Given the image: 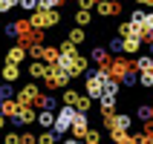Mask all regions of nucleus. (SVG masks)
I'll list each match as a JSON object with an SVG mask.
<instances>
[{
	"label": "nucleus",
	"instance_id": "obj_1",
	"mask_svg": "<svg viewBox=\"0 0 153 144\" xmlns=\"http://www.w3.org/2000/svg\"><path fill=\"white\" fill-rule=\"evenodd\" d=\"M75 115H78L75 107H67V104H61L58 115H55V133L61 136V141H64V136L72 130V121H75Z\"/></svg>",
	"mask_w": 153,
	"mask_h": 144
},
{
	"label": "nucleus",
	"instance_id": "obj_2",
	"mask_svg": "<svg viewBox=\"0 0 153 144\" xmlns=\"http://www.w3.org/2000/svg\"><path fill=\"white\" fill-rule=\"evenodd\" d=\"M29 23L38 29V32H43V29H52V26L61 23V15L58 12H46V9H38L32 17H29Z\"/></svg>",
	"mask_w": 153,
	"mask_h": 144
},
{
	"label": "nucleus",
	"instance_id": "obj_3",
	"mask_svg": "<svg viewBox=\"0 0 153 144\" xmlns=\"http://www.w3.org/2000/svg\"><path fill=\"white\" fill-rule=\"evenodd\" d=\"M69 81H72V75H69V72H64V69L55 64V66H49V75H46V81H43V84H46V89H49V92H55V89H61V86L67 89Z\"/></svg>",
	"mask_w": 153,
	"mask_h": 144
},
{
	"label": "nucleus",
	"instance_id": "obj_4",
	"mask_svg": "<svg viewBox=\"0 0 153 144\" xmlns=\"http://www.w3.org/2000/svg\"><path fill=\"white\" fill-rule=\"evenodd\" d=\"M130 127H133V115H121V112L104 115V130H110V136L113 133H127Z\"/></svg>",
	"mask_w": 153,
	"mask_h": 144
},
{
	"label": "nucleus",
	"instance_id": "obj_5",
	"mask_svg": "<svg viewBox=\"0 0 153 144\" xmlns=\"http://www.w3.org/2000/svg\"><path fill=\"white\" fill-rule=\"evenodd\" d=\"M38 98H41V86L35 84V81L17 89V104H20V107H35V110H38Z\"/></svg>",
	"mask_w": 153,
	"mask_h": 144
},
{
	"label": "nucleus",
	"instance_id": "obj_6",
	"mask_svg": "<svg viewBox=\"0 0 153 144\" xmlns=\"http://www.w3.org/2000/svg\"><path fill=\"white\" fill-rule=\"evenodd\" d=\"M35 121H38L35 107H20V112L12 118V124H15V127H29V124H35Z\"/></svg>",
	"mask_w": 153,
	"mask_h": 144
},
{
	"label": "nucleus",
	"instance_id": "obj_7",
	"mask_svg": "<svg viewBox=\"0 0 153 144\" xmlns=\"http://www.w3.org/2000/svg\"><path fill=\"white\" fill-rule=\"evenodd\" d=\"M95 12H98L101 17H116V15H121V3L119 0H98Z\"/></svg>",
	"mask_w": 153,
	"mask_h": 144
},
{
	"label": "nucleus",
	"instance_id": "obj_8",
	"mask_svg": "<svg viewBox=\"0 0 153 144\" xmlns=\"http://www.w3.org/2000/svg\"><path fill=\"white\" fill-rule=\"evenodd\" d=\"M69 133H72V138H81V141H84V136L90 133V121H87L84 112H78V115H75V121H72V130H69Z\"/></svg>",
	"mask_w": 153,
	"mask_h": 144
},
{
	"label": "nucleus",
	"instance_id": "obj_9",
	"mask_svg": "<svg viewBox=\"0 0 153 144\" xmlns=\"http://www.w3.org/2000/svg\"><path fill=\"white\" fill-rule=\"evenodd\" d=\"M0 78H3V84H17L20 81V66L17 64H3L0 66Z\"/></svg>",
	"mask_w": 153,
	"mask_h": 144
},
{
	"label": "nucleus",
	"instance_id": "obj_10",
	"mask_svg": "<svg viewBox=\"0 0 153 144\" xmlns=\"http://www.w3.org/2000/svg\"><path fill=\"white\" fill-rule=\"evenodd\" d=\"M49 75V64H43V61H32L29 64V78L32 81H46Z\"/></svg>",
	"mask_w": 153,
	"mask_h": 144
},
{
	"label": "nucleus",
	"instance_id": "obj_11",
	"mask_svg": "<svg viewBox=\"0 0 153 144\" xmlns=\"http://www.w3.org/2000/svg\"><path fill=\"white\" fill-rule=\"evenodd\" d=\"M26 55H29V52H26V46H20V43H17V46H12V49L6 52V64H17V66H20V64L26 61Z\"/></svg>",
	"mask_w": 153,
	"mask_h": 144
},
{
	"label": "nucleus",
	"instance_id": "obj_12",
	"mask_svg": "<svg viewBox=\"0 0 153 144\" xmlns=\"http://www.w3.org/2000/svg\"><path fill=\"white\" fill-rule=\"evenodd\" d=\"M38 110H49V112H58L61 107H58V98L52 92H43L41 98H38Z\"/></svg>",
	"mask_w": 153,
	"mask_h": 144
},
{
	"label": "nucleus",
	"instance_id": "obj_13",
	"mask_svg": "<svg viewBox=\"0 0 153 144\" xmlns=\"http://www.w3.org/2000/svg\"><path fill=\"white\" fill-rule=\"evenodd\" d=\"M55 115H58V112L38 110V124H41V130H55Z\"/></svg>",
	"mask_w": 153,
	"mask_h": 144
},
{
	"label": "nucleus",
	"instance_id": "obj_14",
	"mask_svg": "<svg viewBox=\"0 0 153 144\" xmlns=\"http://www.w3.org/2000/svg\"><path fill=\"white\" fill-rule=\"evenodd\" d=\"M133 69H136V72H150L153 69V55H139V58L133 61Z\"/></svg>",
	"mask_w": 153,
	"mask_h": 144
},
{
	"label": "nucleus",
	"instance_id": "obj_15",
	"mask_svg": "<svg viewBox=\"0 0 153 144\" xmlns=\"http://www.w3.org/2000/svg\"><path fill=\"white\" fill-rule=\"evenodd\" d=\"M98 104H101V112H104V115H116V107H119L116 95H104Z\"/></svg>",
	"mask_w": 153,
	"mask_h": 144
},
{
	"label": "nucleus",
	"instance_id": "obj_16",
	"mask_svg": "<svg viewBox=\"0 0 153 144\" xmlns=\"http://www.w3.org/2000/svg\"><path fill=\"white\" fill-rule=\"evenodd\" d=\"M90 23H93V12H87V9H78V12H75V26H78V29H87Z\"/></svg>",
	"mask_w": 153,
	"mask_h": 144
},
{
	"label": "nucleus",
	"instance_id": "obj_17",
	"mask_svg": "<svg viewBox=\"0 0 153 144\" xmlns=\"http://www.w3.org/2000/svg\"><path fill=\"white\" fill-rule=\"evenodd\" d=\"M142 38H136V35H130V38H124V52H127V55H136L139 49H142Z\"/></svg>",
	"mask_w": 153,
	"mask_h": 144
},
{
	"label": "nucleus",
	"instance_id": "obj_18",
	"mask_svg": "<svg viewBox=\"0 0 153 144\" xmlns=\"http://www.w3.org/2000/svg\"><path fill=\"white\" fill-rule=\"evenodd\" d=\"M110 138L116 144H139V136H136V133H113Z\"/></svg>",
	"mask_w": 153,
	"mask_h": 144
},
{
	"label": "nucleus",
	"instance_id": "obj_19",
	"mask_svg": "<svg viewBox=\"0 0 153 144\" xmlns=\"http://www.w3.org/2000/svg\"><path fill=\"white\" fill-rule=\"evenodd\" d=\"M61 136L55 130H41V136H38V144H58Z\"/></svg>",
	"mask_w": 153,
	"mask_h": 144
},
{
	"label": "nucleus",
	"instance_id": "obj_20",
	"mask_svg": "<svg viewBox=\"0 0 153 144\" xmlns=\"http://www.w3.org/2000/svg\"><path fill=\"white\" fill-rule=\"evenodd\" d=\"M136 118L142 121V124H145V121H153V107L150 104H142V107L136 110Z\"/></svg>",
	"mask_w": 153,
	"mask_h": 144
},
{
	"label": "nucleus",
	"instance_id": "obj_21",
	"mask_svg": "<svg viewBox=\"0 0 153 144\" xmlns=\"http://www.w3.org/2000/svg\"><path fill=\"white\" fill-rule=\"evenodd\" d=\"M78 98H81V92H78V89H64V104H67V107H75L78 104Z\"/></svg>",
	"mask_w": 153,
	"mask_h": 144
},
{
	"label": "nucleus",
	"instance_id": "obj_22",
	"mask_svg": "<svg viewBox=\"0 0 153 144\" xmlns=\"http://www.w3.org/2000/svg\"><path fill=\"white\" fill-rule=\"evenodd\" d=\"M84 41H87V29H78V26H75V29L69 32V43L78 46V43H84Z\"/></svg>",
	"mask_w": 153,
	"mask_h": 144
},
{
	"label": "nucleus",
	"instance_id": "obj_23",
	"mask_svg": "<svg viewBox=\"0 0 153 144\" xmlns=\"http://www.w3.org/2000/svg\"><path fill=\"white\" fill-rule=\"evenodd\" d=\"M15 98V84H0V101H12Z\"/></svg>",
	"mask_w": 153,
	"mask_h": 144
},
{
	"label": "nucleus",
	"instance_id": "obj_24",
	"mask_svg": "<svg viewBox=\"0 0 153 144\" xmlns=\"http://www.w3.org/2000/svg\"><path fill=\"white\" fill-rule=\"evenodd\" d=\"M145 17H147V12H145L142 6H139V9H133V12H130V23L142 26V23H145Z\"/></svg>",
	"mask_w": 153,
	"mask_h": 144
},
{
	"label": "nucleus",
	"instance_id": "obj_25",
	"mask_svg": "<svg viewBox=\"0 0 153 144\" xmlns=\"http://www.w3.org/2000/svg\"><path fill=\"white\" fill-rule=\"evenodd\" d=\"M90 107H93V98H90V95H81V98H78V104H75V110L78 112H90Z\"/></svg>",
	"mask_w": 153,
	"mask_h": 144
},
{
	"label": "nucleus",
	"instance_id": "obj_26",
	"mask_svg": "<svg viewBox=\"0 0 153 144\" xmlns=\"http://www.w3.org/2000/svg\"><path fill=\"white\" fill-rule=\"evenodd\" d=\"M43 49H46L43 43H32V46H29V58L32 61H43Z\"/></svg>",
	"mask_w": 153,
	"mask_h": 144
},
{
	"label": "nucleus",
	"instance_id": "obj_27",
	"mask_svg": "<svg viewBox=\"0 0 153 144\" xmlns=\"http://www.w3.org/2000/svg\"><path fill=\"white\" fill-rule=\"evenodd\" d=\"M64 0H38V9H46V12H58V6Z\"/></svg>",
	"mask_w": 153,
	"mask_h": 144
},
{
	"label": "nucleus",
	"instance_id": "obj_28",
	"mask_svg": "<svg viewBox=\"0 0 153 144\" xmlns=\"http://www.w3.org/2000/svg\"><path fill=\"white\" fill-rule=\"evenodd\" d=\"M119 52H124V38H113L110 41V55H119Z\"/></svg>",
	"mask_w": 153,
	"mask_h": 144
},
{
	"label": "nucleus",
	"instance_id": "obj_29",
	"mask_svg": "<svg viewBox=\"0 0 153 144\" xmlns=\"http://www.w3.org/2000/svg\"><path fill=\"white\" fill-rule=\"evenodd\" d=\"M84 144H101V130H90L84 136Z\"/></svg>",
	"mask_w": 153,
	"mask_h": 144
},
{
	"label": "nucleus",
	"instance_id": "obj_30",
	"mask_svg": "<svg viewBox=\"0 0 153 144\" xmlns=\"http://www.w3.org/2000/svg\"><path fill=\"white\" fill-rule=\"evenodd\" d=\"M139 84L145 86V89H150V86H153V69H150V72H139Z\"/></svg>",
	"mask_w": 153,
	"mask_h": 144
},
{
	"label": "nucleus",
	"instance_id": "obj_31",
	"mask_svg": "<svg viewBox=\"0 0 153 144\" xmlns=\"http://www.w3.org/2000/svg\"><path fill=\"white\" fill-rule=\"evenodd\" d=\"M61 55H78V49H75V43H69V41H61Z\"/></svg>",
	"mask_w": 153,
	"mask_h": 144
},
{
	"label": "nucleus",
	"instance_id": "obj_32",
	"mask_svg": "<svg viewBox=\"0 0 153 144\" xmlns=\"http://www.w3.org/2000/svg\"><path fill=\"white\" fill-rule=\"evenodd\" d=\"M119 89H121V84L110 78V81H107V86H104V95H119Z\"/></svg>",
	"mask_w": 153,
	"mask_h": 144
},
{
	"label": "nucleus",
	"instance_id": "obj_33",
	"mask_svg": "<svg viewBox=\"0 0 153 144\" xmlns=\"http://www.w3.org/2000/svg\"><path fill=\"white\" fill-rule=\"evenodd\" d=\"M15 6H20V0H0V15H6V12H12Z\"/></svg>",
	"mask_w": 153,
	"mask_h": 144
},
{
	"label": "nucleus",
	"instance_id": "obj_34",
	"mask_svg": "<svg viewBox=\"0 0 153 144\" xmlns=\"http://www.w3.org/2000/svg\"><path fill=\"white\" fill-rule=\"evenodd\" d=\"M20 9L29 12V15H35V12H38V0H20Z\"/></svg>",
	"mask_w": 153,
	"mask_h": 144
},
{
	"label": "nucleus",
	"instance_id": "obj_35",
	"mask_svg": "<svg viewBox=\"0 0 153 144\" xmlns=\"http://www.w3.org/2000/svg\"><path fill=\"white\" fill-rule=\"evenodd\" d=\"M3 32H6V38H17V35H20V32H17V23H6Z\"/></svg>",
	"mask_w": 153,
	"mask_h": 144
},
{
	"label": "nucleus",
	"instance_id": "obj_36",
	"mask_svg": "<svg viewBox=\"0 0 153 144\" xmlns=\"http://www.w3.org/2000/svg\"><path fill=\"white\" fill-rule=\"evenodd\" d=\"M3 144H20V133H6L3 136Z\"/></svg>",
	"mask_w": 153,
	"mask_h": 144
},
{
	"label": "nucleus",
	"instance_id": "obj_37",
	"mask_svg": "<svg viewBox=\"0 0 153 144\" xmlns=\"http://www.w3.org/2000/svg\"><path fill=\"white\" fill-rule=\"evenodd\" d=\"M20 144H38V136L35 133H20Z\"/></svg>",
	"mask_w": 153,
	"mask_h": 144
},
{
	"label": "nucleus",
	"instance_id": "obj_38",
	"mask_svg": "<svg viewBox=\"0 0 153 144\" xmlns=\"http://www.w3.org/2000/svg\"><path fill=\"white\" fill-rule=\"evenodd\" d=\"M98 6V0H78V9H87V12H93Z\"/></svg>",
	"mask_w": 153,
	"mask_h": 144
},
{
	"label": "nucleus",
	"instance_id": "obj_39",
	"mask_svg": "<svg viewBox=\"0 0 153 144\" xmlns=\"http://www.w3.org/2000/svg\"><path fill=\"white\" fill-rule=\"evenodd\" d=\"M142 29L153 35V12H147V17H145V23H142Z\"/></svg>",
	"mask_w": 153,
	"mask_h": 144
},
{
	"label": "nucleus",
	"instance_id": "obj_40",
	"mask_svg": "<svg viewBox=\"0 0 153 144\" xmlns=\"http://www.w3.org/2000/svg\"><path fill=\"white\" fill-rule=\"evenodd\" d=\"M139 136V144H153V136L150 133H136Z\"/></svg>",
	"mask_w": 153,
	"mask_h": 144
},
{
	"label": "nucleus",
	"instance_id": "obj_41",
	"mask_svg": "<svg viewBox=\"0 0 153 144\" xmlns=\"http://www.w3.org/2000/svg\"><path fill=\"white\" fill-rule=\"evenodd\" d=\"M139 6H147V9H153V0H136Z\"/></svg>",
	"mask_w": 153,
	"mask_h": 144
},
{
	"label": "nucleus",
	"instance_id": "obj_42",
	"mask_svg": "<svg viewBox=\"0 0 153 144\" xmlns=\"http://www.w3.org/2000/svg\"><path fill=\"white\" fill-rule=\"evenodd\" d=\"M64 144H84L81 138H64Z\"/></svg>",
	"mask_w": 153,
	"mask_h": 144
},
{
	"label": "nucleus",
	"instance_id": "obj_43",
	"mask_svg": "<svg viewBox=\"0 0 153 144\" xmlns=\"http://www.w3.org/2000/svg\"><path fill=\"white\" fill-rule=\"evenodd\" d=\"M6 127V115H3V112H0V130Z\"/></svg>",
	"mask_w": 153,
	"mask_h": 144
},
{
	"label": "nucleus",
	"instance_id": "obj_44",
	"mask_svg": "<svg viewBox=\"0 0 153 144\" xmlns=\"http://www.w3.org/2000/svg\"><path fill=\"white\" fill-rule=\"evenodd\" d=\"M119 3H124V0H119Z\"/></svg>",
	"mask_w": 153,
	"mask_h": 144
},
{
	"label": "nucleus",
	"instance_id": "obj_45",
	"mask_svg": "<svg viewBox=\"0 0 153 144\" xmlns=\"http://www.w3.org/2000/svg\"><path fill=\"white\" fill-rule=\"evenodd\" d=\"M64 3H67V0H64Z\"/></svg>",
	"mask_w": 153,
	"mask_h": 144
}]
</instances>
